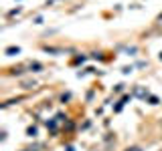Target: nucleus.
I'll list each match as a JSON object with an SVG mask.
<instances>
[{
  "mask_svg": "<svg viewBox=\"0 0 162 151\" xmlns=\"http://www.w3.org/2000/svg\"><path fill=\"white\" fill-rule=\"evenodd\" d=\"M160 60H162V53H160Z\"/></svg>",
  "mask_w": 162,
  "mask_h": 151,
  "instance_id": "obj_4",
  "label": "nucleus"
},
{
  "mask_svg": "<svg viewBox=\"0 0 162 151\" xmlns=\"http://www.w3.org/2000/svg\"><path fill=\"white\" fill-rule=\"evenodd\" d=\"M18 53H20L18 46H8V49H6V54H10V57H12V54H18Z\"/></svg>",
  "mask_w": 162,
  "mask_h": 151,
  "instance_id": "obj_1",
  "label": "nucleus"
},
{
  "mask_svg": "<svg viewBox=\"0 0 162 151\" xmlns=\"http://www.w3.org/2000/svg\"><path fill=\"white\" fill-rule=\"evenodd\" d=\"M136 95H138V97H146V95H148V91H144V89H136Z\"/></svg>",
  "mask_w": 162,
  "mask_h": 151,
  "instance_id": "obj_2",
  "label": "nucleus"
},
{
  "mask_svg": "<svg viewBox=\"0 0 162 151\" xmlns=\"http://www.w3.org/2000/svg\"><path fill=\"white\" fill-rule=\"evenodd\" d=\"M128 151H142V149H140V147H130Z\"/></svg>",
  "mask_w": 162,
  "mask_h": 151,
  "instance_id": "obj_3",
  "label": "nucleus"
}]
</instances>
